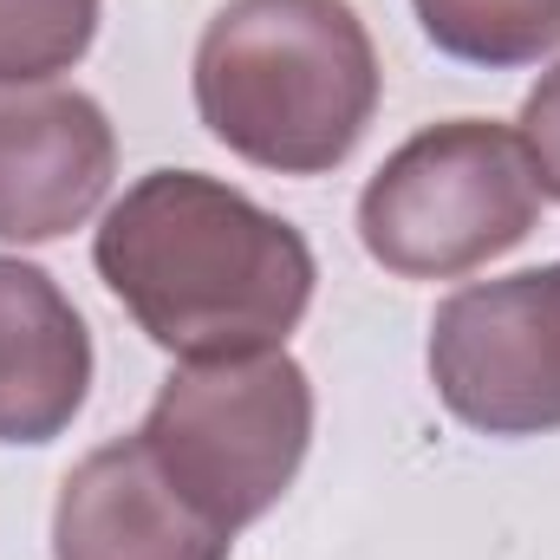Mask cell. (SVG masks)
<instances>
[{"mask_svg": "<svg viewBox=\"0 0 560 560\" xmlns=\"http://www.w3.org/2000/svg\"><path fill=\"white\" fill-rule=\"evenodd\" d=\"M105 0H0V85H46L98 39Z\"/></svg>", "mask_w": 560, "mask_h": 560, "instance_id": "obj_10", "label": "cell"}, {"mask_svg": "<svg viewBox=\"0 0 560 560\" xmlns=\"http://www.w3.org/2000/svg\"><path fill=\"white\" fill-rule=\"evenodd\" d=\"M235 535L170 489L131 436L98 443L52 502V560H229Z\"/></svg>", "mask_w": 560, "mask_h": 560, "instance_id": "obj_7", "label": "cell"}, {"mask_svg": "<svg viewBox=\"0 0 560 560\" xmlns=\"http://www.w3.org/2000/svg\"><path fill=\"white\" fill-rule=\"evenodd\" d=\"M92 326L66 287L0 255V443H52L85 411L92 392Z\"/></svg>", "mask_w": 560, "mask_h": 560, "instance_id": "obj_8", "label": "cell"}, {"mask_svg": "<svg viewBox=\"0 0 560 560\" xmlns=\"http://www.w3.org/2000/svg\"><path fill=\"white\" fill-rule=\"evenodd\" d=\"M118 131L79 85H0V242L39 248L98 215Z\"/></svg>", "mask_w": 560, "mask_h": 560, "instance_id": "obj_6", "label": "cell"}, {"mask_svg": "<svg viewBox=\"0 0 560 560\" xmlns=\"http://www.w3.org/2000/svg\"><path fill=\"white\" fill-rule=\"evenodd\" d=\"M196 118L275 176L339 170L378 118V46L352 0H229L196 39Z\"/></svg>", "mask_w": 560, "mask_h": 560, "instance_id": "obj_2", "label": "cell"}, {"mask_svg": "<svg viewBox=\"0 0 560 560\" xmlns=\"http://www.w3.org/2000/svg\"><path fill=\"white\" fill-rule=\"evenodd\" d=\"M541 222L528 143L489 118H450L398 143L359 189V242L398 280H456L522 248Z\"/></svg>", "mask_w": 560, "mask_h": 560, "instance_id": "obj_4", "label": "cell"}, {"mask_svg": "<svg viewBox=\"0 0 560 560\" xmlns=\"http://www.w3.org/2000/svg\"><path fill=\"white\" fill-rule=\"evenodd\" d=\"M522 143H528V163L541 176V196L560 202V66L541 72V85L522 98Z\"/></svg>", "mask_w": 560, "mask_h": 560, "instance_id": "obj_11", "label": "cell"}, {"mask_svg": "<svg viewBox=\"0 0 560 560\" xmlns=\"http://www.w3.org/2000/svg\"><path fill=\"white\" fill-rule=\"evenodd\" d=\"M92 261L143 339L183 365L280 352L319 287L306 235L202 170L138 176L105 209Z\"/></svg>", "mask_w": 560, "mask_h": 560, "instance_id": "obj_1", "label": "cell"}, {"mask_svg": "<svg viewBox=\"0 0 560 560\" xmlns=\"http://www.w3.org/2000/svg\"><path fill=\"white\" fill-rule=\"evenodd\" d=\"M423 39L463 66L515 72L560 46V0H411Z\"/></svg>", "mask_w": 560, "mask_h": 560, "instance_id": "obj_9", "label": "cell"}, {"mask_svg": "<svg viewBox=\"0 0 560 560\" xmlns=\"http://www.w3.org/2000/svg\"><path fill=\"white\" fill-rule=\"evenodd\" d=\"M423 365L443 411L482 436L560 430V261L456 287L430 313Z\"/></svg>", "mask_w": 560, "mask_h": 560, "instance_id": "obj_5", "label": "cell"}, {"mask_svg": "<svg viewBox=\"0 0 560 560\" xmlns=\"http://www.w3.org/2000/svg\"><path fill=\"white\" fill-rule=\"evenodd\" d=\"M138 443L215 528L242 535L293 489L313 450V378L280 352L176 365L138 423Z\"/></svg>", "mask_w": 560, "mask_h": 560, "instance_id": "obj_3", "label": "cell"}]
</instances>
